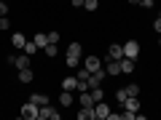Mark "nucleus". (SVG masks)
Listing matches in <instances>:
<instances>
[{"label": "nucleus", "mask_w": 161, "mask_h": 120, "mask_svg": "<svg viewBox=\"0 0 161 120\" xmlns=\"http://www.w3.org/2000/svg\"><path fill=\"white\" fill-rule=\"evenodd\" d=\"M38 120H59V109L51 107V104H43L38 109Z\"/></svg>", "instance_id": "f257e3e1"}, {"label": "nucleus", "mask_w": 161, "mask_h": 120, "mask_svg": "<svg viewBox=\"0 0 161 120\" xmlns=\"http://www.w3.org/2000/svg\"><path fill=\"white\" fill-rule=\"evenodd\" d=\"M8 64L16 67V69H27V67H30V56L22 51V53H16V56H8Z\"/></svg>", "instance_id": "f03ea898"}, {"label": "nucleus", "mask_w": 161, "mask_h": 120, "mask_svg": "<svg viewBox=\"0 0 161 120\" xmlns=\"http://www.w3.org/2000/svg\"><path fill=\"white\" fill-rule=\"evenodd\" d=\"M38 104H32V102H27V104H22V109H19V115L22 118H27V120H38Z\"/></svg>", "instance_id": "7ed1b4c3"}, {"label": "nucleus", "mask_w": 161, "mask_h": 120, "mask_svg": "<svg viewBox=\"0 0 161 120\" xmlns=\"http://www.w3.org/2000/svg\"><path fill=\"white\" fill-rule=\"evenodd\" d=\"M124 56L126 59H137L140 56V43L137 40H126V43H124Z\"/></svg>", "instance_id": "20e7f679"}, {"label": "nucleus", "mask_w": 161, "mask_h": 120, "mask_svg": "<svg viewBox=\"0 0 161 120\" xmlns=\"http://www.w3.org/2000/svg\"><path fill=\"white\" fill-rule=\"evenodd\" d=\"M108 59L121 62V59H124V46H121V43H110L108 46Z\"/></svg>", "instance_id": "39448f33"}, {"label": "nucleus", "mask_w": 161, "mask_h": 120, "mask_svg": "<svg viewBox=\"0 0 161 120\" xmlns=\"http://www.w3.org/2000/svg\"><path fill=\"white\" fill-rule=\"evenodd\" d=\"M108 115H110V107L105 102H97L94 104V120H108Z\"/></svg>", "instance_id": "423d86ee"}, {"label": "nucleus", "mask_w": 161, "mask_h": 120, "mask_svg": "<svg viewBox=\"0 0 161 120\" xmlns=\"http://www.w3.org/2000/svg\"><path fill=\"white\" fill-rule=\"evenodd\" d=\"M140 107H142V104H140V96H129L126 102H124V109H129V112H140Z\"/></svg>", "instance_id": "0eeeda50"}, {"label": "nucleus", "mask_w": 161, "mask_h": 120, "mask_svg": "<svg viewBox=\"0 0 161 120\" xmlns=\"http://www.w3.org/2000/svg\"><path fill=\"white\" fill-rule=\"evenodd\" d=\"M83 67H86L89 72H94V69H99V67H102V62H99L97 56H86V59H83Z\"/></svg>", "instance_id": "6e6552de"}, {"label": "nucleus", "mask_w": 161, "mask_h": 120, "mask_svg": "<svg viewBox=\"0 0 161 120\" xmlns=\"http://www.w3.org/2000/svg\"><path fill=\"white\" fill-rule=\"evenodd\" d=\"M105 72H108V75H121V62L108 59V64H105Z\"/></svg>", "instance_id": "1a4fd4ad"}, {"label": "nucleus", "mask_w": 161, "mask_h": 120, "mask_svg": "<svg viewBox=\"0 0 161 120\" xmlns=\"http://www.w3.org/2000/svg\"><path fill=\"white\" fill-rule=\"evenodd\" d=\"M32 80H35V72H32V69H19V83H24V86H27V83H32Z\"/></svg>", "instance_id": "9d476101"}, {"label": "nucleus", "mask_w": 161, "mask_h": 120, "mask_svg": "<svg viewBox=\"0 0 161 120\" xmlns=\"http://www.w3.org/2000/svg\"><path fill=\"white\" fill-rule=\"evenodd\" d=\"M121 72H124V75H132L134 72V59H126V56L121 59Z\"/></svg>", "instance_id": "9b49d317"}, {"label": "nucleus", "mask_w": 161, "mask_h": 120, "mask_svg": "<svg viewBox=\"0 0 161 120\" xmlns=\"http://www.w3.org/2000/svg\"><path fill=\"white\" fill-rule=\"evenodd\" d=\"M59 104L62 107H73V91H59Z\"/></svg>", "instance_id": "f8f14e48"}, {"label": "nucleus", "mask_w": 161, "mask_h": 120, "mask_svg": "<svg viewBox=\"0 0 161 120\" xmlns=\"http://www.w3.org/2000/svg\"><path fill=\"white\" fill-rule=\"evenodd\" d=\"M32 40H35V46H38V48H46L48 46V32H38Z\"/></svg>", "instance_id": "ddd939ff"}, {"label": "nucleus", "mask_w": 161, "mask_h": 120, "mask_svg": "<svg viewBox=\"0 0 161 120\" xmlns=\"http://www.w3.org/2000/svg\"><path fill=\"white\" fill-rule=\"evenodd\" d=\"M78 88V78H64L62 80V91H75Z\"/></svg>", "instance_id": "4468645a"}, {"label": "nucleus", "mask_w": 161, "mask_h": 120, "mask_svg": "<svg viewBox=\"0 0 161 120\" xmlns=\"http://www.w3.org/2000/svg\"><path fill=\"white\" fill-rule=\"evenodd\" d=\"M11 43H14V48H24V43H27V38H24L22 32H14V35H11Z\"/></svg>", "instance_id": "2eb2a0df"}, {"label": "nucleus", "mask_w": 161, "mask_h": 120, "mask_svg": "<svg viewBox=\"0 0 161 120\" xmlns=\"http://www.w3.org/2000/svg\"><path fill=\"white\" fill-rule=\"evenodd\" d=\"M30 102L38 104V107H43V104H48V96H46V93H32V96H30Z\"/></svg>", "instance_id": "dca6fc26"}, {"label": "nucleus", "mask_w": 161, "mask_h": 120, "mask_svg": "<svg viewBox=\"0 0 161 120\" xmlns=\"http://www.w3.org/2000/svg\"><path fill=\"white\" fill-rule=\"evenodd\" d=\"M92 99H94V104H97V102H105V91H102V86H94V88H92Z\"/></svg>", "instance_id": "f3484780"}, {"label": "nucleus", "mask_w": 161, "mask_h": 120, "mask_svg": "<svg viewBox=\"0 0 161 120\" xmlns=\"http://www.w3.org/2000/svg\"><path fill=\"white\" fill-rule=\"evenodd\" d=\"M92 118H94V107H80L78 120H92Z\"/></svg>", "instance_id": "a211bd4d"}, {"label": "nucleus", "mask_w": 161, "mask_h": 120, "mask_svg": "<svg viewBox=\"0 0 161 120\" xmlns=\"http://www.w3.org/2000/svg\"><path fill=\"white\" fill-rule=\"evenodd\" d=\"M80 107H94V99H92V91H83V93H80Z\"/></svg>", "instance_id": "6ab92c4d"}, {"label": "nucleus", "mask_w": 161, "mask_h": 120, "mask_svg": "<svg viewBox=\"0 0 161 120\" xmlns=\"http://www.w3.org/2000/svg\"><path fill=\"white\" fill-rule=\"evenodd\" d=\"M24 53H27V56H35V53H38V46H35V40H27V43H24V48H22Z\"/></svg>", "instance_id": "aec40b11"}, {"label": "nucleus", "mask_w": 161, "mask_h": 120, "mask_svg": "<svg viewBox=\"0 0 161 120\" xmlns=\"http://www.w3.org/2000/svg\"><path fill=\"white\" fill-rule=\"evenodd\" d=\"M67 56H78L80 59V43H70L67 46Z\"/></svg>", "instance_id": "412c9836"}, {"label": "nucleus", "mask_w": 161, "mask_h": 120, "mask_svg": "<svg viewBox=\"0 0 161 120\" xmlns=\"http://www.w3.org/2000/svg\"><path fill=\"white\" fill-rule=\"evenodd\" d=\"M64 64H67L70 69H78V64H80V59H78V56H64Z\"/></svg>", "instance_id": "4be33fe9"}, {"label": "nucleus", "mask_w": 161, "mask_h": 120, "mask_svg": "<svg viewBox=\"0 0 161 120\" xmlns=\"http://www.w3.org/2000/svg\"><path fill=\"white\" fill-rule=\"evenodd\" d=\"M43 51H46V56H51V59H54V56L59 53V48H57V43H48V46L43 48Z\"/></svg>", "instance_id": "5701e85b"}, {"label": "nucleus", "mask_w": 161, "mask_h": 120, "mask_svg": "<svg viewBox=\"0 0 161 120\" xmlns=\"http://www.w3.org/2000/svg\"><path fill=\"white\" fill-rule=\"evenodd\" d=\"M83 8H86V11H97V8H99V0H83Z\"/></svg>", "instance_id": "b1692460"}, {"label": "nucleus", "mask_w": 161, "mask_h": 120, "mask_svg": "<svg viewBox=\"0 0 161 120\" xmlns=\"http://www.w3.org/2000/svg\"><path fill=\"white\" fill-rule=\"evenodd\" d=\"M115 99H118V104H124L129 99V93H126V88H118V91H115Z\"/></svg>", "instance_id": "393cba45"}, {"label": "nucleus", "mask_w": 161, "mask_h": 120, "mask_svg": "<svg viewBox=\"0 0 161 120\" xmlns=\"http://www.w3.org/2000/svg\"><path fill=\"white\" fill-rule=\"evenodd\" d=\"M126 93H129V96H140V86H137V83H129V86H126Z\"/></svg>", "instance_id": "a878e982"}, {"label": "nucleus", "mask_w": 161, "mask_h": 120, "mask_svg": "<svg viewBox=\"0 0 161 120\" xmlns=\"http://www.w3.org/2000/svg\"><path fill=\"white\" fill-rule=\"evenodd\" d=\"M89 75H92V72H89L86 67H80V69H78V75H75V78H78V80H89Z\"/></svg>", "instance_id": "bb28decb"}, {"label": "nucleus", "mask_w": 161, "mask_h": 120, "mask_svg": "<svg viewBox=\"0 0 161 120\" xmlns=\"http://www.w3.org/2000/svg\"><path fill=\"white\" fill-rule=\"evenodd\" d=\"M140 6L148 11V8H153V6H156V0H140Z\"/></svg>", "instance_id": "cd10ccee"}, {"label": "nucleus", "mask_w": 161, "mask_h": 120, "mask_svg": "<svg viewBox=\"0 0 161 120\" xmlns=\"http://www.w3.org/2000/svg\"><path fill=\"white\" fill-rule=\"evenodd\" d=\"M11 27V22H8V16H0V29H8Z\"/></svg>", "instance_id": "c85d7f7f"}, {"label": "nucleus", "mask_w": 161, "mask_h": 120, "mask_svg": "<svg viewBox=\"0 0 161 120\" xmlns=\"http://www.w3.org/2000/svg\"><path fill=\"white\" fill-rule=\"evenodd\" d=\"M121 115H124V120H134V118H137V112H129V109H124Z\"/></svg>", "instance_id": "c756f323"}, {"label": "nucleus", "mask_w": 161, "mask_h": 120, "mask_svg": "<svg viewBox=\"0 0 161 120\" xmlns=\"http://www.w3.org/2000/svg\"><path fill=\"white\" fill-rule=\"evenodd\" d=\"M48 43H59V32H48Z\"/></svg>", "instance_id": "7c9ffc66"}, {"label": "nucleus", "mask_w": 161, "mask_h": 120, "mask_svg": "<svg viewBox=\"0 0 161 120\" xmlns=\"http://www.w3.org/2000/svg\"><path fill=\"white\" fill-rule=\"evenodd\" d=\"M153 29L161 35V16H156V22H153Z\"/></svg>", "instance_id": "2f4dec72"}, {"label": "nucleus", "mask_w": 161, "mask_h": 120, "mask_svg": "<svg viewBox=\"0 0 161 120\" xmlns=\"http://www.w3.org/2000/svg\"><path fill=\"white\" fill-rule=\"evenodd\" d=\"M73 8H83V0H73Z\"/></svg>", "instance_id": "473e14b6"}, {"label": "nucleus", "mask_w": 161, "mask_h": 120, "mask_svg": "<svg viewBox=\"0 0 161 120\" xmlns=\"http://www.w3.org/2000/svg\"><path fill=\"white\" fill-rule=\"evenodd\" d=\"M126 3H132V6H140V0H126Z\"/></svg>", "instance_id": "72a5a7b5"}, {"label": "nucleus", "mask_w": 161, "mask_h": 120, "mask_svg": "<svg viewBox=\"0 0 161 120\" xmlns=\"http://www.w3.org/2000/svg\"><path fill=\"white\" fill-rule=\"evenodd\" d=\"M158 16H161V11H158Z\"/></svg>", "instance_id": "f704fd0d"}]
</instances>
